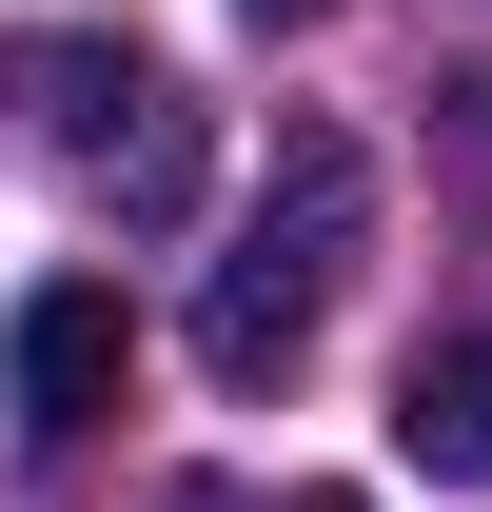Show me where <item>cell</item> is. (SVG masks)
I'll return each instance as SVG.
<instances>
[{"label": "cell", "mask_w": 492, "mask_h": 512, "mask_svg": "<svg viewBox=\"0 0 492 512\" xmlns=\"http://www.w3.org/2000/svg\"><path fill=\"white\" fill-rule=\"evenodd\" d=\"M20 79H60V138H79V178L119 197V217H178L197 197V99L158 60H119V40H40Z\"/></svg>", "instance_id": "obj_2"}, {"label": "cell", "mask_w": 492, "mask_h": 512, "mask_svg": "<svg viewBox=\"0 0 492 512\" xmlns=\"http://www.w3.org/2000/svg\"><path fill=\"white\" fill-rule=\"evenodd\" d=\"M276 512H374V493H276Z\"/></svg>", "instance_id": "obj_6"}, {"label": "cell", "mask_w": 492, "mask_h": 512, "mask_svg": "<svg viewBox=\"0 0 492 512\" xmlns=\"http://www.w3.org/2000/svg\"><path fill=\"white\" fill-rule=\"evenodd\" d=\"M0 375H20V414H40V434H79V414H119L138 335H119V296H99V276H40V296H20V335H0Z\"/></svg>", "instance_id": "obj_3"}, {"label": "cell", "mask_w": 492, "mask_h": 512, "mask_svg": "<svg viewBox=\"0 0 492 512\" xmlns=\"http://www.w3.org/2000/svg\"><path fill=\"white\" fill-rule=\"evenodd\" d=\"M394 453H414L433 493H492V316L433 335L414 375H394Z\"/></svg>", "instance_id": "obj_4"}, {"label": "cell", "mask_w": 492, "mask_h": 512, "mask_svg": "<svg viewBox=\"0 0 492 512\" xmlns=\"http://www.w3.org/2000/svg\"><path fill=\"white\" fill-rule=\"evenodd\" d=\"M237 20H335V0H237Z\"/></svg>", "instance_id": "obj_5"}, {"label": "cell", "mask_w": 492, "mask_h": 512, "mask_svg": "<svg viewBox=\"0 0 492 512\" xmlns=\"http://www.w3.org/2000/svg\"><path fill=\"white\" fill-rule=\"evenodd\" d=\"M355 256H374V158L335 119H296L276 178H256V217L217 237V276H197V375H217V394H276L315 355V316L355 296Z\"/></svg>", "instance_id": "obj_1"}]
</instances>
